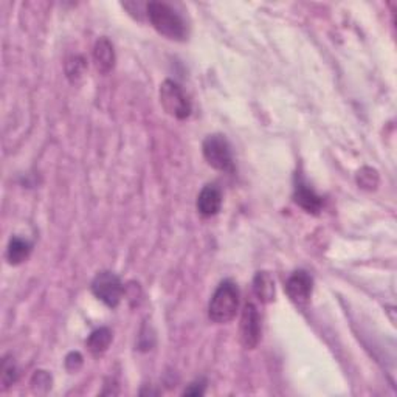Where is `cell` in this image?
Listing matches in <instances>:
<instances>
[{
  "instance_id": "cell-1",
  "label": "cell",
  "mask_w": 397,
  "mask_h": 397,
  "mask_svg": "<svg viewBox=\"0 0 397 397\" xmlns=\"http://www.w3.org/2000/svg\"><path fill=\"white\" fill-rule=\"evenodd\" d=\"M146 16L158 33L172 39V41H185L188 35L186 23L174 8L165 2H149L146 5Z\"/></svg>"
},
{
  "instance_id": "cell-19",
  "label": "cell",
  "mask_w": 397,
  "mask_h": 397,
  "mask_svg": "<svg viewBox=\"0 0 397 397\" xmlns=\"http://www.w3.org/2000/svg\"><path fill=\"white\" fill-rule=\"evenodd\" d=\"M205 393V385L202 384H191L186 390H185V396H202Z\"/></svg>"
},
{
  "instance_id": "cell-6",
  "label": "cell",
  "mask_w": 397,
  "mask_h": 397,
  "mask_svg": "<svg viewBox=\"0 0 397 397\" xmlns=\"http://www.w3.org/2000/svg\"><path fill=\"white\" fill-rule=\"evenodd\" d=\"M261 340V316L256 306L247 303L241 316V343L245 349H255Z\"/></svg>"
},
{
  "instance_id": "cell-11",
  "label": "cell",
  "mask_w": 397,
  "mask_h": 397,
  "mask_svg": "<svg viewBox=\"0 0 397 397\" xmlns=\"http://www.w3.org/2000/svg\"><path fill=\"white\" fill-rule=\"evenodd\" d=\"M253 290L259 301L270 303L275 300V281L267 272H259L253 281Z\"/></svg>"
},
{
  "instance_id": "cell-14",
  "label": "cell",
  "mask_w": 397,
  "mask_h": 397,
  "mask_svg": "<svg viewBox=\"0 0 397 397\" xmlns=\"http://www.w3.org/2000/svg\"><path fill=\"white\" fill-rule=\"evenodd\" d=\"M18 380V369L11 357H5L2 362V385L4 388L11 386Z\"/></svg>"
},
{
  "instance_id": "cell-7",
  "label": "cell",
  "mask_w": 397,
  "mask_h": 397,
  "mask_svg": "<svg viewBox=\"0 0 397 397\" xmlns=\"http://www.w3.org/2000/svg\"><path fill=\"white\" fill-rule=\"evenodd\" d=\"M314 280L306 270H297L290 275V278L285 283V292L289 298L297 304H304L312 295Z\"/></svg>"
},
{
  "instance_id": "cell-16",
  "label": "cell",
  "mask_w": 397,
  "mask_h": 397,
  "mask_svg": "<svg viewBox=\"0 0 397 397\" xmlns=\"http://www.w3.org/2000/svg\"><path fill=\"white\" fill-rule=\"evenodd\" d=\"M85 69V62L83 58H71L69 62H67V75L70 79H76L83 75V71Z\"/></svg>"
},
{
  "instance_id": "cell-9",
  "label": "cell",
  "mask_w": 397,
  "mask_h": 397,
  "mask_svg": "<svg viewBox=\"0 0 397 397\" xmlns=\"http://www.w3.org/2000/svg\"><path fill=\"white\" fill-rule=\"evenodd\" d=\"M293 198H295V203L300 205L301 208H303L307 213L319 214L323 208V198L319 194H316L314 189L303 180L297 182Z\"/></svg>"
},
{
  "instance_id": "cell-8",
  "label": "cell",
  "mask_w": 397,
  "mask_h": 397,
  "mask_svg": "<svg viewBox=\"0 0 397 397\" xmlns=\"http://www.w3.org/2000/svg\"><path fill=\"white\" fill-rule=\"evenodd\" d=\"M222 193L216 185H206L197 197V211L205 218H211L220 211Z\"/></svg>"
},
{
  "instance_id": "cell-5",
  "label": "cell",
  "mask_w": 397,
  "mask_h": 397,
  "mask_svg": "<svg viewBox=\"0 0 397 397\" xmlns=\"http://www.w3.org/2000/svg\"><path fill=\"white\" fill-rule=\"evenodd\" d=\"M92 292L100 301L109 307H117L123 298V284L115 273L101 272L92 283Z\"/></svg>"
},
{
  "instance_id": "cell-18",
  "label": "cell",
  "mask_w": 397,
  "mask_h": 397,
  "mask_svg": "<svg viewBox=\"0 0 397 397\" xmlns=\"http://www.w3.org/2000/svg\"><path fill=\"white\" fill-rule=\"evenodd\" d=\"M81 365H83V357L79 352H71L67 355L66 367L69 371H78L81 368Z\"/></svg>"
},
{
  "instance_id": "cell-4",
  "label": "cell",
  "mask_w": 397,
  "mask_h": 397,
  "mask_svg": "<svg viewBox=\"0 0 397 397\" xmlns=\"http://www.w3.org/2000/svg\"><path fill=\"white\" fill-rule=\"evenodd\" d=\"M160 102L166 112L177 120H186L191 115V102L182 87L171 79H166L160 85Z\"/></svg>"
},
{
  "instance_id": "cell-10",
  "label": "cell",
  "mask_w": 397,
  "mask_h": 397,
  "mask_svg": "<svg viewBox=\"0 0 397 397\" xmlns=\"http://www.w3.org/2000/svg\"><path fill=\"white\" fill-rule=\"evenodd\" d=\"M93 61L97 70L102 75H107L115 66V52L109 39L101 37L93 47Z\"/></svg>"
},
{
  "instance_id": "cell-2",
  "label": "cell",
  "mask_w": 397,
  "mask_h": 397,
  "mask_svg": "<svg viewBox=\"0 0 397 397\" xmlns=\"http://www.w3.org/2000/svg\"><path fill=\"white\" fill-rule=\"evenodd\" d=\"M239 309V289L233 281H224L214 292L208 306L213 323L225 324L232 321Z\"/></svg>"
},
{
  "instance_id": "cell-13",
  "label": "cell",
  "mask_w": 397,
  "mask_h": 397,
  "mask_svg": "<svg viewBox=\"0 0 397 397\" xmlns=\"http://www.w3.org/2000/svg\"><path fill=\"white\" fill-rule=\"evenodd\" d=\"M31 253V244L22 237H13L10 241V245H8V251L6 256L10 264L13 266H19L22 264L23 261H27Z\"/></svg>"
},
{
  "instance_id": "cell-3",
  "label": "cell",
  "mask_w": 397,
  "mask_h": 397,
  "mask_svg": "<svg viewBox=\"0 0 397 397\" xmlns=\"http://www.w3.org/2000/svg\"><path fill=\"white\" fill-rule=\"evenodd\" d=\"M202 153L206 163L211 168L222 172H233L235 163L232 155V148L224 135L213 134L205 138L202 145Z\"/></svg>"
},
{
  "instance_id": "cell-17",
  "label": "cell",
  "mask_w": 397,
  "mask_h": 397,
  "mask_svg": "<svg viewBox=\"0 0 397 397\" xmlns=\"http://www.w3.org/2000/svg\"><path fill=\"white\" fill-rule=\"evenodd\" d=\"M31 385L37 386V390L44 388V390L47 391L52 386V377L47 374L45 371H36V374L33 376V380H31Z\"/></svg>"
},
{
  "instance_id": "cell-12",
  "label": "cell",
  "mask_w": 397,
  "mask_h": 397,
  "mask_svg": "<svg viewBox=\"0 0 397 397\" xmlns=\"http://www.w3.org/2000/svg\"><path fill=\"white\" fill-rule=\"evenodd\" d=\"M110 341H112V332L107 328H100L97 331H93L90 333V337L87 338V348L93 355H102L105 354L109 346Z\"/></svg>"
},
{
  "instance_id": "cell-15",
  "label": "cell",
  "mask_w": 397,
  "mask_h": 397,
  "mask_svg": "<svg viewBox=\"0 0 397 397\" xmlns=\"http://www.w3.org/2000/svg\"><path fill=\"white\" fill-rule=\"evenodd\" d=\"M357 182L362 188L367 189H374L379 184V176L377 171L372 168H363L362 171H359V177H357Z\"/></svg>"
}]
</instances>
